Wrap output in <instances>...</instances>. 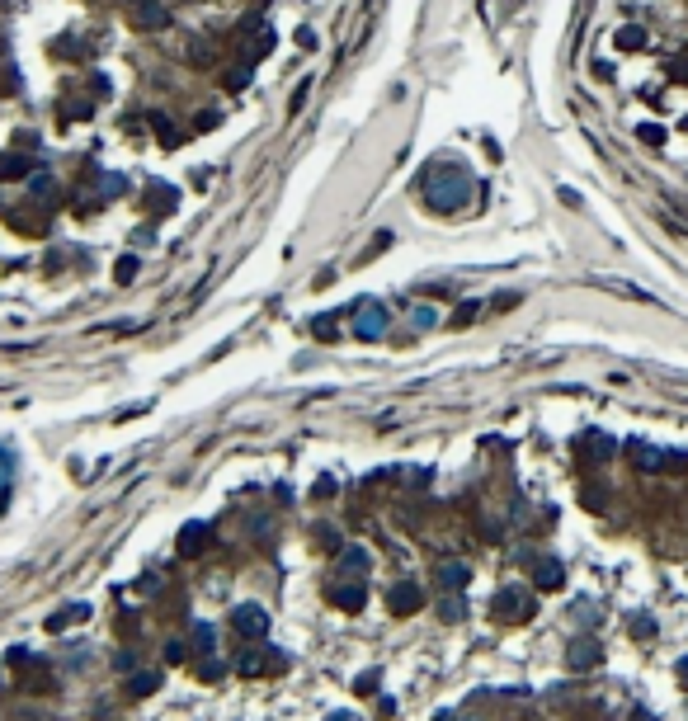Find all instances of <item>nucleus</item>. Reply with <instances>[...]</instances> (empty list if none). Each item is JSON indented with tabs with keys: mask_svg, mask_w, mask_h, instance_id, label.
Listing matches in <instances>:
<instances>
[{
	"mask_svg": "<svg viewBox=\"0 0 688 721\" xmlns=\"http://www.w3.org/2000/svg\"><path fill=\"white\" fill-rule=\"evenodd\" d=\"M590 453H594V457H609V453H613V439L594 434V439H590Z\"/></svg>",
	"mask_w": 688,
	"mask_h": 721,
	"instance_id": "obj_15",
	"label": "nucleus"
},
{
	"mask_svg": "<svg viewBox=\"0 0 688 721\" xmlns=\"http://www.w3.org/2000/svg\"><path fill=\"white\" fill-rule=\"evenodd\" d=\"M330 599L339 608H349V613H354V608H363V585H344V589H335Z\"/></svg>",
	"mask_w": 688,
	"mask_h": 721,
	"instance_id": "obj_7",
	"label": "nucleus"
},
{
	"mask_svg": "<svg viewBox=\"0 0 688 721\" xmlns=\"http://www.w3.org/2000/svg\"><path fill=\"white\" fill-rule=\"evenodd\" d=\"M495 613H500V618H514V623H519V618H528V613H533V604L523 599V594H519V589H505V594L495 599Z\"/></svg>",
	"mask_w": 688,
	"mask_h": 721,
	"instance_id": "obj_3",
	"label": "nucleus"
},
{
	"mask_svg": "<svg viewBox=\"0 0 688 721\" xmlns=\"http://www.w3.org/2000/svg\"><path fill=\"white\" fill-rule=\"evenodd\" d=\"M382 331H387V312H382V307H373L368 321H358V335H363V340H373V335H382Z\"/></svg>",
	"mask_w": 688,
	"mask_h": 721,
	"instance_id": "obj_6",
	"label": "nucleus"
},
{
	"mask_svg": "<svg viewBox=\"0 0 688 721\" xmlns=\"http://www.w3.org/2000/svg\"><path fill=\"white\" fill-rule=\"evenodd\" d=\"M203 538H208V528H203V524H189L184 533H179V547H184V552H203Z\"/></svg>",
	"mask_w": 688,
	"mask_h": 721,
	"instance_id": "obj_8",
	"label": "nucleus"
},
{
	"mask_svg": "<svg viewBox=\"0 0 688 721\" xmlns=\"http://www.w3.org/2000/svg\"><path fill=\"white\" fill-rule=\"evenodd\" d=\"M330 721H354V717H330Z\"/></svg>",
	"mask_w": 688,
	"mask_h": 721,
	"instance_id": "obj_18",
	"label": "nucleus"
},
{
	"mask_svg": "<svg viewBox=\"0 0 688 721\" xmlns=\"http://www.w3.org/2000/svg\"><path fill=\"white\" fill-rule=\"evenodd\" d=\"M438 580H443V589H462V585H467V566H457V561L443 566V570H438Z\"/></svg>",
	"mask_w": 688,
	"mask_h": 721,
	"instance_id": "obj_11",
	"label": "nucleus"
},
{
	"mask_svg": "<svg viewBox=\"0 0 688 721\" xmlns=\"http://www.w3.org/2000/svg\"><path fill=\"white\" fill-rule=\"evenodd\" d=\"M10 481H15V471H10V457L0 453V509H5V500H10Z\"/></svg>",
	"mask_w": 688,
	"mask_h": 721,
	"instance_id": "obj_12",
	"label": "nucleus"
},
{
	"mask_svg": "<svg viewBox=\"0 0 688 721\" xmlns=\"http://www.w3.org/2000/svg\"><path fill=\"white\" fill-rule=\"evenodd\" d=\"M443 618H448V623H457V618H462V594L443 599Z\"/></svg>",
	"mask_w": 688,
	"mask_h": 721,
	"instance_id": "obj_14",
	"label": "nucleus"
},
{
	"mask_svg": "<svg viewBox=\"0 0 688 721\" xmlns=\"http://www.w3.org/2000/svg\"><path fill=\"white\" fill-rule=\"evenodd\" d=\"M570 665H575V669L599 665V646H594V642H575V646H570Z\"/></svg>",
	"mask_w": 688,
	"mask_h": 721,
	"instance_id": "obj_4",
	"label": "nucleus"
},
{
	"mask_svg": "<svg viewBox=\"0 0 688 721\" xmlns=\"http://www.w3.org/2000/svg\"><path fill=\"white\" fill-rule=\"evenodd\" d=\"M194 642L208 651V646H213V627H194Z\"/></svg>",
	"mask_w": 688,
	"mask_h": 721,
	"instance_id": "obj_17",
	"label": "nucleus"
},
{
	"mask_svg": "<svg viewBox=\"0 0 688 721\" xmlns=\"http://www.w3.org/2000/svg\"><path fill=\"white\" fill-rule=\"evenodd\" d=\"M641 137H646V142H655V146H660V142H665V128H655V123H646V128H641Z\"/></svg>",
	"mask_w": 688,
	"mask_h": 721,
	"instance_id": "obj_16",
	"label": "nucleus"
},
{
	"mask_svg": "<svg viewBox=\"0 0 688 721\" xmlns=\"http://www.w3.org/2000/svg\"><path fill=\"white\" fill-rule=\"evenodd\" d=\"M618 47H622V52H641V47H646V29H636V24L618 29Z\"/></svg>",
	"mask_w": 688,
	"mask_h": 721,
	"instance_id": "obj_5",
	"label": "nucleus"
},
{
	"mask_svg": "<svg viewBox=\"0 0 688 721\" xmlns=\"http://www.w3.org/2000/svg\"><path fill=\"white\" fill-rule=\"evenodd\" d=\"M537 585H542V589H561V566H556V561H537Z\"/></svg>",
	"mask_w": 688,
	"mask_h": 721,
	"instance_id": "obj_9",
	"label": "nucleus"
},
{
	"mask_svg": "<svg viewBox=\"0 0 688 721\" xmlns=\"http://www.w3.org/2000/svg\"><path fill=\"white\" fill-rule=\"evenodd\" d=\"M392 608H396V613H406V608H420V589H415V585H401V589L392 594Z\"/></svg>",
	"mask_w": 688,
	"mask_h": 721,
	"instance_id": "obj_10",
	"label": "nucleus"
},
{
	"mask_svg": "<svg viewBox=\"0 0 688 721\" xmlns=\"http://www.w3.org/2000/svg\"><path fill=\"white\" fill-rule=\"evenodd\" d=\"M264 627H269V613H264L259 604H240L236 608V632H245V637H255V632H259V637H264Z\"/></svg>",
	"mask_w": 688,
	"mask_h": 721,
	"instance_id": "obj_2",
	"label": "nucleus"
},
{
	"mask_svg": "<svg viewBox=\"0 0 688 721\" xmlns=\"http://www.w3.org/2000/svg\"><path fill=\"white\" fill-rule=\"evenodd\" d=\"M132 273H137V259L123 255V259H119V283H132Z\"/></svg>",
	"mask_w": 688,
	"mask_h": 721,
	"instance_id": "obj_13",
	"label": "nucleus"
},
{
	"mask_svg": "<svg viewBox=\"0 0 688 721\" xmlns=\"http://www.w3.org/2000/svg\"><path fill=\"white\" fill-rule=\"evenodd\" d=\"M632 457H636L641 471H679L684 467L679 453H660V448H646V443H632Z\"/></svg>",
	"mask_w": 688,
	"mask_h": 721,
	"instance_id": "obj_1",
	"label": "nucleus"
}]
</instances>
